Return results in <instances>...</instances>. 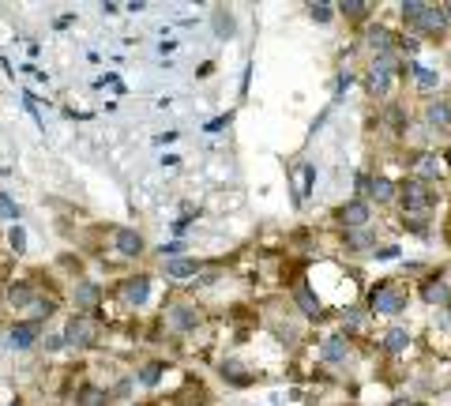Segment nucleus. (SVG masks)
<instances>
[{
  "label": "nucleus",
  "mask_w": 451,
  "mask_h": 406,
  "mask_svg": "<svg viewBox=\"0 0 451 406\" xmlns=\"http://www.w3.org/2000/svg\"><path fill=\"white\" fill-rule=\"evenodd\" d=\"M436 203H440V192H436V184H425V181H414V177H406L399 184V207H402V222L406 218H425L436 211Z\"/></svg>",
  "instance_id": "1"
},
{
  "label": "nucleus",
  "mask_w": 451,
  "mask_h": 406,
  "mask_svg": "<svg viewBox=\"0 0 451 406\" xmlns=\"http://www.w3.org/2000/svg\"><path fill=\"white\" fill-rule=\"evenodd\" d=\"M410 305V290L399 279H383L369 290V312L372 316H399Z\"/></svg>",
  "instance_id": "2"
},
{
  "label": "nucleus",
  "mask_w": 451,
  "mask_h": 406,
  "mask_svg": "<svg viewBox=\"0 0 451 406\" xmlns=\"http://www.w3.org/2000/svg\"><path fill=\"white\" fill-rule=\"evenodd\" d=\"M399 75H406V64L399 61V53H391V57H372L369 64V75H365V87H369V94H391V87Z\"/></svg>",
  "instance_id": "3"
},
{
  "label": "nucleus",
  "mask_w": 451,
  "mask_h": 406,
  "mask_svg": "<svg viewBox=\"0 0 451 406\" xmlns=\"http://www.w3.org/2000/svg\"><path fill=\"white\" fill-rule=\"evenodd\" d=\"M406 170H410L414 181H425V184H436L444 177V155H436V151H417V155L406 158Z\"/></svg>",
  "instance_id": "4"
},
{
  "label": "nucleus",
  "mask_w": 451,
  "mask_h": 406,
  "mask_svg": "<svg viewBox=\"0 0 451 406\" xmlns=\"http://www.w3.org/2000/svg\"><path fill=\"white\" fill-rule=\"evenodd\" d=\"M451 30V23H447V12H444V4H428L425 8V15L417 19V27H414V38H444Z\"/></svg>",
  "instance_id": "5"
},
{
  "label": "nucleus",
  "mask_w": 451,
  "mask_h": 406,
  "mask_svg": "<svg viewBox=\"0 0 451 406\" xmlns=\"http://www.w3.org/2000/svg\"><path fill=\"white\" fill-rule=\"evenodd\" d=\"M338 222H343V229H369L372 226V207H369L365 196L346 200L343 207H338Z\"/></svg>",
  "instance_id": "6"
},
{
  "label": "nucleus",
  "mask_w": 451,
  "mask_h": 406,
  "mask_svg": "<svg viewBox=\"0 0 451 406\" xmlns=\"http://www.w3.org/2000/svg\"><path fill=\"white\" fill-rule=\"evenodd\" d=\"M421 117H425V128L428 132H451V98H428L425 109H421Z\"/></svg>",
  "instance_id": "7"
},
{
  "label": "nucleus",
  "mask_w": 451,
  "mask_h": 406,
  "mask_svg": "<svg viewBox=\"0 0 451 406\" xmlns=\"http://www.w3.org/2000/svg\"><path fill=\"white\" fill-rule=\"evenodd\" d=\"M98 335V327L91 316H72L68 327H64V346H91Z\"/></svg>",
  "instance_id": "8"
},
{
  "label": "nucleus",
  "mask_w": 451,
  "mask_h": 406,
  "mask_svg": "<svg viewBox=\"0 0 451 406\" xmlns=\"http://www.w3.org/2000/svg\"><path fill=\"white\" fill-rule=\"evenodd\" d=\"M365 46L372 49V57H391V53L399 49V38H395L383 23H372L365 30Z\"/></svg>",
  "instance_id": "9"
},
{
  "label": "nucleus",
  "mask_w": 451,
  "mask_h": 406,
  "mask_svg": "<svg viewBox=\"0 0 451 406\" xmlns=\"http://www.w3.org/2000/svg\"><path fill=\"white\" fill-rule=\"evenodd\" d=\"M421 301L425 305H440V309L451 312V282L444 275H428L421 282Z\"/></svg>",
  "instance_id": "10"
},
{
  "label": "nucleus",
  "mask_w": 451,
  "mask_h": 406,
  "mask_svg": "<svg viewBox=\"0 0 451 406\" xmlns=\"http://www.w3.org/2000/svg\"><path fill=\"white\" fill-rule=\"evenodd\" d=\"M406 75L414 80V87H417L421 94H436V91H440V83H444L436 68H428V64H417V61L406 64Z\"/></svg>",
  "instance_id": "11"
},
{
  "label": "nucleus",
  "mask_w": 451,
  "mask_h": 406,
  "mask_svg": "<svg viewBox=\"0 0 451 406\" xmlns=\"http://www.w3.org/2000/svg\"><path fill=\"white\" fill-rule=\"evenodd\" d=\"M293 301H297V309L309 316V320H320V316H324V301L316 298V290H312V286H305V282H297Z\"/></svg>",
  "instance_id": "12"
},
{
  "label": "nucleus",
  "mask_w": 451,
  "mask_h": 406,
  "mask_svg": "<svg viewBox=\"0 0 451 406\" xmlns=\"http://www.w3.org/2000/svg\"><path fill=\"white\" fill-rule=\"evenodd\" d=\"M320 357L327 361V365H343V361L350 357V338H346V335H331V338H324Z\"/></svg>",
  "instance_id": "13"
},
{
  "label": "nucleus",
  "mask_w": 451,
  "mask_h": 406,
  "mask_svg": "<svg viewBox=\"0 0 451 406\" xmlns=\"http://www.w3.org/2000/svg\"><path fill=\"white\" fill-rule=\"evenodd\" d=\"M410 343H414V335H410V327H402V324L388 327V335H383V350H388L391 357L406 354V350H410Z\"/></svg>",
  "instance_id": "14"
},
{
  "label": "nucleus",
  "mask_w": 451,
  "mask_h": 406,
  "mask_svg": "<svg viewBox=\"0 0 451 406\" xmlns=\"http://www.w3.org/2000/svg\"><path fill=\"white\" fill-rule=\"evenodd\" d=\"M120 298H125L128 305H143L151 298V279H143V275L125 279V282H120Z\"/></svg>",
  "instance_id": "15"
},
{
  "label": "nucleus",
  "mask_w": 451,
  "mask_h": 406,
  "mask_svg": "<svg viewBox=\"0 0 451 406\" xmlns=\"http://www.w3.org/2000/svg\"><path fill=\"white\" fill-rule=\"evenodd\" d=\"M369 200H376V203H391V200H399V184L380 173V177H372V181H369Z\"/></svg>",
  "instance_id": "16"
},
{
  "label": "nucleus",
  "mask_w": 451,
  "mask_h": 406,
  "mask_svg": "<svg viewBox=\"0 0 451 406\" xmlns=\"http://www.w3.org/2000/svg\"><path fill=\"white\" fill-rule=\"evenodd\" d=\"M113 245H117V252H120V256H139V252H143V237L136 234V229L120 226L117 234H113Z\"/></svg>",
  "instance_id": "17"
},
{
  "label": "nucleus",
  "mask_w": 451,
  "mask_h": 406,
  "mask_svg": "<svg viewBox=\"0 0 451 406\" xmlns=\"http://www.w3.org/2000/svg\"><path fill=\"white\" fill-rule=\"evenodd\" d=\"M196 324H200V309H192V305H173V309H170V327H177V331H192Z\"/></svg>",
  "instance_id": "18"
},
{
  "label": "nucleus",
  "mask_w": 451,
  "mask_h": 406,
  "mask_svg": "<svg viewBox=\"0 0 451 406\" xmlns=\"http://www.w3.org/2000/svg\"><path fill=\"white\" fill-rule=\"evenodd\" d=\"M38 343V324H15L12 331H8V346L12 350H27Z\"/></svg>",
  "instance_id": "19"
},
{
  "label": "nucleus",
  "mask_w": 451,
  "mask_h": 406,
  "mask_svg": "<svg viewBox=\"0 0 451 406\" xmlns=\"http://www.w3.org/2000/svg\"><path fill=\"white\" fill-rule=\"evenodd\" d=\"M425 8H428V0H402V4H399V19H402L406 27H410V34H414L417 19L425 15Z\"/></svg>",
  "instance_id": "20"
},
{
  "label": "nucleus",
  "mask_w": 451,
  "mask_h": 406,
  "mask_svg": "<svg viewBox=\"0 0 451 406\" xmlns=\"http://www.w3.org/2000/svg\"><path fill=\"white\" fill-rule=\"evenodd\" d=\"M346 248H354V252H376V234L372 229H346Z\"/></svg>",
  "instance_id": "21"
},
{
  "label": "nucleus",
  "mask_w": 451,
  "mask_h": 406,
  "mask_svg": "<svg viewBox=\"0 0 451 406\" xmlns=\"http://www.w3.org/2000/svg\"><path fill=\"white\" fill-rule=\"evenodd\" d=\"M312 184H316V162H301V170H297V203L312 192Z\"/></svg>",
  "instance_id": "22"
},
{
  "label": "nucleus",
  "mask_w": 451,
  "mask_h": 406,
  "mask_svg": "<svg viewBox=\"0 0 451 406\" xmlns=\"http://www.w3.org/2000/svg\"><path fill=\"white\" fill-rule=\"evenodd\" d=\"M98 298H102L98 282H80V286H75V305H80V309H94Z\"/></svg>",
  "instance_id": "23"
},
{
  "label": "nucleus",
  "mask_w": 451,
  "mask_h": 406,
  "mask_svg": "<svg viewBox=\"0 0 451 406\" xmlns=\"http://www.w3.org/2000/svg\"><path fill=\"white\" fill-rule=\"evenodd\" d=\"M196 271H200V263H196V260H184V256L166 260V275L170 279H189V275H196Z\"/></svg>",
  "instance_id": "24"
},
{
  "label": "nucleus",
  "mask_w": 451,
  "mask_h": 406,
  "mask_svg": "<svg viewBox=\"0 0 451 406\" xmlns=\"http://www.w3.org/2000/svg\"><path fill=\"white\" fill-rule=\"evenodd\" d=\"M388 128L395 132V136H402V132L410 128V113H406L402 106H388Z\"/></svg>",
  "instance_id": "25"
},
{
  "label": "nucleus",
  "mask_w": 451,
  "mask_h": 406,
  "mask_svg": "<svg viewBox=\"0 0 451 406\" xmlns=\"http://www.w3.org/2000/svg\"><path fill=\"white\" fill-rule=\"evenodd\" d=\"M369 8L372 4H365V0H343V4H335V12H343L346 19H365Z\"/></svg>",
  "instance_id": "26"
},
{
  "label": "nucleus",
  "mask_w": 451,
  "mask_h": 406,
  "mask_svg": "<svg viewBox=\"0 0 451 406\" xmlns=\"http://www.w3.org/2000/svg\"><path fill=\"white\" fill-rule=\"evenodd\" d=\"M8 301L12 305H30L34 301V290H30L27 282H12V286H8Z\"/></svg>",
  "instance_id": "27"
},
{
  "label": "nucleus",
  "mask_w": 451,
  "mask_h": 406,
  "mask_svg": "<svg viewBox=\"0 0 451 406\" xmlns=\"http://www.w3.org/2000/svg\"><path fill=\"white\" fill-rule=\"evenodd\" d=\"M309 15L316 19V23H331V15H335V4H309Z\"/></svg>",
  "instance_id": "28"
},
{
  "label": "nucleus",
  "mask_w": 451,
  "mask_h": 406,
  "mask_svg": "<svg viewBox=\"0 0 451 406\" xmlns=\"http://www.w3.org/2000/svg\"><path fill=\"white\" fill-rule=\"evenodd\" d=\"M139 380L147 383V388H155V383L162 380V365H158V361H151V365H147V369L139 372Z\"/></svg>",
  "instance_id": "29"
},
{
  "label": "nucleus",
  "mask_w": 451,
  "mask_h": 406,
  "mask_svg": "<svg viewBox=\"0 0 451 406\" xmlns=\"http://www.w3.org/2000/svg\"><path fill=\"white\" fill-rule=\"evenodd\" d=\"M350 87H354V72H338V80H335V102L350 91Z\"/></svg>",
  "instance_id": "30"
},
{
  "label": "nucleus",
  "mask_w": 451,
  "mask_h": 406,
  "mask_svg": "<svg viewBox=\"0 0 451 406\" xmlns=\"http://www.w3.org/2000/svg\"><path fill=\"white\" fill-rule=\"evenodd\" d=\"M0 218H19V207L12 203V196L0 192Z\"/></svg>",
  "instance_id": "31"
},
{
  "label": "nucleus",
  "mask_w": 451,
  "mask_h": 406,
  "mask_svg": "<svg viewBox=\"0 0 451 406\" xmlns=\"http://www.w3.org/2000/svg\"><path fill=\"white\" fill-rule=\"evenodd\" d=\"M80 399H83V406H106V395L98 391V388H83Z\"/></svg>",
  "instance_id": "32"
},
{
  "label": "nucleus",
  "mask_w": 451,
  "mask_h": 406,
  "mask_svg": "<svg viewBox=\"0 0 451 406\" xmlns=\"http://www.w3.org/2000/svg\"><path fill=\"white\" fill-rule=\"evenodd\" d=\"M215 30H218L222 38H229V34H234V19H229L226 12H218V15H215Z\"/></svg>",
  "instance_id": "33"
},
{
  "label": "nucleus",
  "mask_w": 451,
  "mask_h": 406,
  "mask_svg": "<svg viewBox=\"0 0 451 406\" xmlns=\"http://www.w3.org/2000/svg\"><path fill=\"white\" fill-rule=\"evenodd\" d=\"M23 109H27V113H30V117H34V120H38V128H46V120H42V117H38V98H34V94H30V91L23 94Z\"/></svg>",
  "instance_id": "34"
},
{
  "label": "nucleus",
  "mask_w": 451,
  "mask_h": 406,
  "mask_svg": "<svg viewBox=\"0 0 451 406\" xmlns=\"http://www.w3.org/2000/svg\"><path fill=\"white\" fill-rule=\"evenodd\" d=\"M376 260H399L402 256V248L399 245H376V252H372Z\"/></svg>",
  "instance_id": "35"
},
{
  "label": "nucleus",
  "mask_w": 451,
  "mask_h": 406,
  "mask_svg": "<svg viewBox=\"0 0 451 406\" xmlns=\"http://www.w3.org/2000/svg\"><path fill=\"white\" fill-rule=\"evenodd\" d=\"M343 324H346V327H361V324H365V316H361V309H354V305H350V309H343Z\"/></svg>",
  "instance_id": "36"
},
{
  "label": "nucleus",
  "mask_w": 451,
  "mask_h": 406,
  "mask_svg": "<svg viewBox=\"0 0 451 406\" xmlns=\"http://www.w3.org/2000/svg\"><path fill=\"white\" fill-rule=\"evenodd\" d=\"M8 241H12V248H15V252H23V248H27V234H23V226H12Z\"/></svg>",
  "instance_id": "37"
},
{
  "label": "nucleus",
  "mask_w": 451,
  "mask_h": 406,
  "mask_svg": "<svg viewBox=\"0 0 451 406\" xmlns=\"http://www.w3.org/2000/svg\"><path fill=\"white\" fill-rule=\"evenodd\" d=\"M229 120H234V117H229V113H222V117L207 120V128H203V132H211V136H215V132H222V128H229Z\"/></svg>",
  "instance_id": "38"
},
{
  "label": "nucleus",
  "mask_w": 451,
  "mask_h": 406,
  "mask_svg": "<svg viewBox=\"0 0 451 406\" xmlns=\"http://www.w3.org/2000/svg\"><path fill=\"white\" fill-rule=\"evenodd\" d=\"M181 252H184V245H181V241H173V245H162V263H166V260H177Z\"/></svg>",
  "instance_id": "39"
},
{
  "label": "nucleus",
  "mask_w": 451,
  "mask_h": 406,
  "mask_svg": "<svg viewBox=\"0 0 451 406\" xmlns=\"http://www.w3.org/2000/svg\"><path fill=\"white\" fill-rule=\"evenodd\" d=\"M189 222H192V218H189V215H184V218H177V222H173V234H177V237H181V234H184V229H189Z\"/></svg>",
  "instance_id": "40"
},
{
  "label": "nucleus",
  "mask_w": 451,
  "mask_h": 406,
  "mask_svg": "<svg viewBox=\"0 0 451 406\" xmlns=\"http://www.w3.org/2000/svg\"><path fill=\"white\" fill-rule=\"evenodd\" d=\"M444 166L451 170V144H447V151H444Z\"/></svg>",
  "instance_id": "41"
},
{
  "label": "nucleus",
  "mask_w": 451,
  "mask_h": 406,
  "mask_svg": "<svg viewBox=\"0 0 451 406\" xmlns=\"http://www.w3.org/2000/svg\"><path fill=\"white\" fill-rule=\"evenodd\" d=\"M444 12H447V23H451V0H447V4H444Z\"/></svg>",
  "instance_id": "42"
},
{
  "label": "nucleus",
  "mask_w": 451,
  "mask_h": 406,
  "mask_svg": "<svg viewBox=\"0 0 451 406\" xmlns=\"http://www.w3.org/2000/svg\"><path fill=\"white\" fill-rule=\"evenodd\" d=\"M447 61H451V49H447Z\"/></svg>",
  "instance_id": "43"
}]
</instances>
